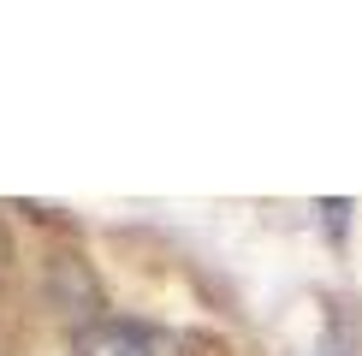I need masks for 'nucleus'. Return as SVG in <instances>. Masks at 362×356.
I'll use <instances>...</instances> for the list:
<instances>
[{
	"mask_svg": "<svg viewBox=\"0 0 362 356\" xmlns=\"http://www.w3.org/2000/svg\"><path fill=\"white\" fill-rule=\"evenodd\" d=\"M78 356H178V345L143 321H95L83 326Z\"/></svg>",
	"mask_w": 362,
	"mask_h": 356,
	"instance_id": "1",
	"label": "nucleus"
}]
</instances>
